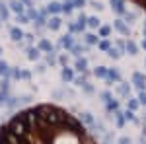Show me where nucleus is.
Returning <instances> with one entry per match:
<instances>
[{"label":"nucleus","instance_id":"20e7f679","mask_svg":"<svg viewBox=\"0 0 146 144\" xmlns=\"http://www.w3.org/2000/svg\"><path fill=\"white\" fill-rule=\"evenodd\" d=\"M72 45H74V37H72V35H64V37H60V41H58L56 47H58V49L62 47V49H68V51H70Z\"/></svg>","mask_w":146,"mask_h":144},{"label":"nucleus","instance_id":"3c124183","mask_svg":"<svg viewBox=\"0 0 146 144\" xmlns=\"http://www.w3.org/2000/svg\"><path fill=\"white\" fill-rule=\"evenodd\" d=\"M45 70H47V66H45V64H39V66H37V72H39V74H43Z\"/></svg>","mask_w":146,"mask_h":144},{"label":"nucleus","instance_id":"58836bf2","mask_svg":"<svg viewBox=\"0 0 146 144\" xmlns=\"http://www.w3.org/2000/svg\"><path fill=\"white\" fill-rule=\"evenodd\" d=\"M80 88L84 90V92H86V94H94V86H92V84H88V82H86V84H82V86H80Z\"/></svg>","mask_w":146,"mask_h":144},{"label":"nucleus","instance_id":"864d4df0","mask_svg":"<svg viewBox=\"0 0 146 144\" xmlns=\"http://www.w3.org/2000/svg\"><path fill=\"white\" fill-rule=\"evenodd\" d=\"M142 33H144V37H146V22H144V27H142Z\"/></svg>","mask_w":146,"mask_h":144},{"label":"nucleus","instance_id":"5701e85b","mask_svg":"<svg viewBox=\"0 0 146 144\" xmlns=\"http://www.w3.org/2000/svg\"><path fill=\"white\" fill-rule=\"evenodd\" d=\"M105 107H107V111H109V113H111V111H117V109H119V101L111 98L109 101H105Z\"/></svg>","mask_w":146,"mask_h":144},{"label":"nucleus","instance_id":"cd10ccee","mask_svg":"<svg viewBox=\"0 0 146 144\" xmlns=\"http://www.w3.org/2000/svg\"><path fill=\"white\" fill-rule=\"evenodd\" d=\"M8 16H10V10H8L4 4H0V18H2V22H6V20H8Z\"/></svg>","mask_w":146,"mask_h":144},{"label":"nucleus","instance_id":"c03bdc74","mask_svg":"<svg viewBox=\"0 0 146 144\" xmlns=\"http://www.w3.org/2000/svg\"><path fill=\"white\" fill-rule=\"evenodd\" d=\"M90 4H92V8H96V10H103V4H101V2H96V0H92Z\"/></svg>","mask_w":146,"mask_h":144},{"label":"nucleus","instance_id":"a18cd8bd","mask_svg":"<svg viewBox=\"0 0 146 144\" xmlns=\"http://www.w3.org/2000/svg\"><path fill=\"white\" fill-rule=\"evenodd\" d=\"M115 45H117V49H119L121 53H125V43L123 41H115Z\"/></svg>","mask_w":146,"mask_h":144},{"label":"nucleus","instance_id":"6e6d98bb","mask_svg":"<svg viewBox=\"0 0 146 144\" xmlns=\"http://www.w3.org/2000/svg\"><path fill=\"white\" fill-rule=\"evenodd\" d=\"M0 55H2V49H0Z\"/></svg>","mask_w":146,"mask_h":144},{"label":"nucleus","instance_id":"5fc2aeb1","mask_svg":"<svg viewBox=\"0 0 146 144\" xmlns=\"http://www.w3.org/2000/svg\"><path fill=\"white\" fill-rule=\"evenodd\" d=\"M103 144H111V142H107V140H105V142H103Z\"/></svg>","mask_w":146,"mask_h":144},{"label":"nucleus","instance_id":"de8ad7c7","mask_svg":"<svg viewBox=\"0 0 146 144\" xmlns=\"http://www.w3.org/2000/svg\"><path fill=\"white\" fill-rule=\"evenodd\" d=\"M23 39H25L27 43H31V41H33V35L31 33H23Z\"/></svg>","mask_w":146,"mask_h":144},{"label":"nucleus","instance_id":"a19ab883","mask_svg":"<svg viewBox=\"0 0 146 144\" xmlns=\"http://www.w3.org/2000/svg\"><path fill=\"white\" fill-rule=\"evenodd\" d=\"M113 96H111V92H101V101H109Z\"/></svg>","mask_w":146,"mask_h":144},{"label":"nucleus","instance_id":"49530a36","mask_svg":"<svg viewBox=\"0 0 146 144\" xmlns=\"http://www.w3.org/2000/svg\"><path fill=\"white\" fill-rule=\"evenodd\" d=\"M58 62H60V64H62V66H66L68 58H66V56H64V55H62V56H58Z\"/></svg>","mask_w":146,"mask_h":144},{"label":"nucleus","instance_id":"a878e982","mask_svg":"<svg viewBox=\"0 0 146 144\" xmlns=\"http://www.w3.org/2000/svg\"><path fill=\"white\" fill-rule=\"evenodd\" d=\"M107 55H109V58H115V60H117L123 53H121L119 49H115V47H109V49H107Z\"/></svg>","mask_w":146,"mask_h":144},{"label":"nucleus","instance_id":"aec40b11","mask_svg":"<svg viewBox=\"0 0 146 144\" xmlns=\"http://www.w3.org/2000/svg\"><path fill=\"white\" fill-rule=\"evenodd\" d=\"M47 12L53 14V16H56V14L60 12V2H51V4L47 6Z\"/></svg>","mask_w":146,"mask_h":144},{"label":"nucleus","instance_id":"1a4fd4ad","mask_svg":"<svg viewBox=\"0 0 146 144\" xmlns=\"http://www.w3.org/2000/svg\"><path fill=\"white\" fill-rule=\"evenodd\" d=\"M107 82H119L121 80V74H119V70L117 68H107Z\"/></svg>","mask_w":146,"mask_h":144},{"label":"nucleus","instance_id":"ea45409f","mask_svg":"<svg viewBox=\"0 0 146 144\" xmlns=\"http://www.w3.org/2000/svg\"><path fill=\"white\" fill-rule=\"evenodd\" d=\"M138 103L140 105H146V92L144 90H140V94H138Z\"/></svg>","mask_w":146,"mask_h":144},{"label":"nucleus","instance_id":"473e14b6","mask_svg":"<svg viewBox=\"0 0 146 144\" xmlns=\"http://www.w3.org/2000/svg\"><path fill=\"white\" fill-rule=\"evenodd\" d=\"M123 115H125V121H135V123H136V117H135V111L127 109V111H125V113H123Z\"/></svg>","mask_w":146,"mask_h":144},{"label":"nucleus","instance_id":"6ab92c4d","mask_svg":"<svg viewBox=\"0 0 146 144\" xmlns=\"http://www.w3.org/2000/svg\"><path fill=\"white\" fill-rule=\"evenodd\" d=\"M39 55H41V53H39L37 47H29V49H27V58H29V60H37Z\"/></svg>","mask_w":146,"mask_h":144},{"label":"nucleus","instance_id":"4468645a","mask_svg":"<svg viewBox=\"0 0 146 144\" xmlns=\"http://www.w3.org/2000/svg\"><path fill=\"white\" fill-rule=\"evenodd\" d=\"M72 10H74V4H72V0H64V2L60 4V12H64L66 16H70V14H72Z\"/></svg>","mask_w":146,"mask_h":144},{"label":"nucleus","instance_id":"72a5a7b5","mask_svg":"<svg viewBox=\"0 0 146 144\" xmlns=\"http://www.w3.org/2000/svg\"><path fill=\"white\" fill-rule=\"evenodd\" d=\"M98 47H100L101 51H105V53H107V49L111 47V43H109L107 39H103V41H98Z\"/></svg>","mask_w":146,"mask_h":144},{"label":"nucleus","instance_id":"f03ea898","mask_svg":"<svg viewBox=\"0 0 146 144\" xmlns=\"http://www.w3.org/2000/svg\"><path fill=\"white\" fill-rule=\"evenodd\" d=\"M113 27H115L121 35H125V37L131 35V27H129V23L125 22V20H115V22H113Z\"/></svg>","mask_w":146,"mask_h":144},{"label":"nucleus","instance_id":"6e6552de","mask_svg":"<svg viewBox=\"0 0 146 144\" xmlns=\"http://www.w3.org/2000/svg\"><path fill=\"white\" fill-rule=\"evenodd\" d=\"M10 37H12L14 43H20V41L23 39V31L20 29V27H12L10 29Z\"/></svg>","mask_w":146,"mask_h":144},{"label":"nucleus","instance_id":"2eb2a0df","mask_svg":"<svg viewBox=\"0 0 146 144\" xmlns=\"http://www.w3.org/2000/svg\"><path fill=\"white\" fill-rule=\"evenodd\" d=\"M10 10L16 12V14H23V4L20 0H12L10 2Z\"/></svg>","mask_w":146,"mask_h":144},{"label":"nucleus","instance_id":"c756f323","mask_svg":"<svg viewBox=\"0 0 146 144\" xmlns=\"http://www.w3.org/2000/svg\"><path fill=\"white\" fill-rule=\"evenodd\" d=\"M109 33H111L109 25H100V37H109Z\"/></svg>","mask_w":146,"mask_h":144},{"label":"nucleus","instance_id":"c9c22d12","mask_svg":"<svg viewBox=\"0 0 146 144\" xmlns=\"http://www.w3.org/2000/svg\"><path fill=\"white\" fill-rule=\"evenodd\" d=\"M8 101V92H4V90H0V107L4 105Z\"/></svg>","mask_w":146,"mask_h":144},{"label":"nucleus","instance_id":"bb28decb","mask_svg":"<svg viewBox=\"0 0 146 144\" xmlns=\"http://www.w3.org/2000/svg\"><path fill=\"white\" fill-rule=\"evenodd\" d=\"M86 25L92 27V29H96V27H100V20H98L96 16H90V18H88V22H86Z\"/></svg>","mask_w":146,"mask_h":144},{"label":"nucleus","instance_id":"f3484780","mask_svg":"<svg viewBox=\"0 0 146 144\" xmlns=\"http://www.w3.org/2000/svg\"><path fill=\"white\" fill-rule=\"evenodd\" d=\"M84 41H86V45L90 47V45H98V41H100V37L96 33H86L84 35Z\"/></svg>","mask_w":146,"mask_h":144},{"label":"nucleus","instance_id":"2f4dec72","mask_svg":"<svg viewBox=\"0 0 146 144\" xmlns=\"http://www.w3.org/2000/svg\"><path fill=\"white\" fill-rule=\"evenodd\" d=\"M16 22L18 23H31L29 18H27V14H18V16H16Z\"/></svg>","mask_w":146,"mask_h":144},{"label":"nucleus","instance_id":"e433bc0d","mask_svg":"<svg viewBox=\"0 0 146 144\" xmlns=\"http://www.w3.org/2000/svg\"><path fill=\"white\" fill-rule=\"evenodd\" d=\"M123 16H125V22H127V23H133V22H135V18H136V14H129V12H125Z\"/></svg>","mask_w":146,"mask_h":144},{"label":"nucleus","instance_id":"39448f33","mask_svg":"<svg viewBox=\"0 0 146 144\" xmlns=\"http://www.w3.org/2000/svg\"><path fill=\"white\" fill-rule=\"evenodd\" d=\"M109 2H111V8L117 12L119 16H123L125 12H127V8H125V0H109Z\"/></svg>","mask_w":146,"mask_h":144},{"label":"nucleus","instance_id":"c85d7f7f","mask_svg":"<svg viewBox=\"0 0 146 144\" xmlns=\"http://www.w3.org/2000/svg\"><path fill=\"white\" fill-rule=\"evenodd\" d=\"M127 105H129V109H131V111H136L140 103H138V100H133V98L129 96V101H127Z\"/></svg>","mask_w":146,"mask_h":144},{"label":"nucleus","instance_id":"393cba45","mask_svg":"<svg viewBox=\"0 0 146 144\" xmlns=\"http://www.w3.org/2000/svg\"><path fill=\"white\" fill-rule=\"evenodd\" d=\"M94 76H96V78H105V76H107V68H105V66H96Z\"/></svg>","mask_w":146,"mask_h":144},{"label":"nucleus","instance_id":"423d86ee","mask_svg":"<svg viewBox=\"0 0 146 144\" xmlns=\"http://www.w3.org/2000/svg\"><path fill=\"white\" fill-rule=\"evenodd\" d=\"M125 53H129V55H138V45H136L133 39H127V43H125Z\"/></svg>","mask_w":146,"mask_h":144},{"label":"nucleus","instance_id":"a211bd4d","mask_svg":"<svg viewBox=\"0 0 146 144\" xmlns=\"http://www.w3.org/2000/svg\"><path fill=\"white\" fill-rule=\"evenodd\" d=\"M0 76H2V78H8V76H10V66H8V62H6V60H0Z\"/></svg>","mask_w":146,"mask_h":144},{"label":"nucleus","instance_id":"7ed1b4c3","mask_svg":"<svg viewBox=\"0 0 146 144\" xmlns=\"http://www.w3.org/2000/svg\"><path fill=\"white\" fill-rule=\"evenodd\" d=\"M133 84H135V88H138V90H146V76L142 72H135V74H133Z\"/></svg>","mask_w":146,"mask_h":144},{"label":"nucleus","instance_id":"f704fd0d","mask_svg":"<svg viewBox=\"0 0 146 144\" xmlns=\"http://www.w3.org/2000/svg\"><path fill=\"white\" fill-rule=\"evenodd\" d=\"M37 14H39V12H37V10L33 8V6H31V8L27 10V18H29V22H33L35 18H37Z\"/></svg>","mask_w":146,"mask_h":144},{"label":"nucleus","instance_id":"f257e3e1","mask_svg":"<svg viewBox=\"0 0 146 144\" xmlns=\"http://www.w3.org/2000/svg\"><path fill=\"white\" fill-rule=\"evenodd\" d=\"M27 131V121H25V115H20V117H14L10 123V133H14L16 136H22L23 133Z\"/></svg>","mask_w":146,"mask_h":144},{"label":"nucleus","instance_id":"b1692460","mask_svg":"<svg viewBox=\"0 0 146 144\" xmlns=\"http://www.w3.org/2000/svg\"><path fill=\"white\" fill-rule=\"evenodd\" d=\"M113 113H115V123H117V127L121 129V127L125 125V115H123V113H121L119 109H117V111H113Z\"/></svg>","mask_w":146,"mask_h":144},{"label":"nucleus","instance_id":"4d7b16f0","mask_svg":"<svg viewBox=\"0 0 146 144\" xmlns=\"http://www.w3.org/2000/svg\"><path fill=\"white\" fill-rule=\"evenodd\" d=\"M0 22H2V20H0Z\"/></svg>","mask_w":146,"mask_h":144},{"label":"nucleus","instance_id":"8fccbe9b","mask_svg":"<svg viewBox=\"0 0 146 144\" xmlns=\"http://www.w3.org/2000/svg\"><path fill=\"white\" fill-rule=\"evenodd\" d=\"M119 144H131V138H129V136H123V138L119 140Z\"/></svg>","mask_w":146,"mask_h":144},{"label":"nucleus","instance_id":"37998d69","mask_svg":"<svg viewBox=\"0 0 146 144\" xmlns=\"http://www.w3.org/2000/svg\"><path fill=\"white\" fill-rule=\"evenodd\" d=\"M72 4H74V8H84L86 0H72Z\"/></svg>","mask_w":146,"mask_h":144},{"label":"nucleus","instance_id":"dca6fc26","mask_svg":"<svg viewBox=\"0 0 146 144\" xmlns=\"http://www.w3.org/2000/svg\"><path fill=\"white\" fill-rule=\"evenodd\" d=\"M74 68L78 70V72H86V68H88V60L86 58H76V64H74Z\"/></svg>","mask_w":146,"mask_h":144},{"label":"nucleus","instance_id":"09e8293b","mask_svg":"<svg viewBox=\"0 0 146 144\" xmlns=\"http://www.w3.org/2000/svg\"><path fill=\"white\" fill-rule=\"evenodd\" d=\"M20 2H22L23 6H27V8H31V6H33V2H31V0H20Z\"/></svg>","mask_w":146,"mask_h":144},{"label":"nucleus","instance_id":"412c9836","mask_svg":"<svg viewBox=\"0 0 146 144\" xmlns=\"http://www.w3.org/2000/svg\"><path fill=\"white\" fill-rule=\"evenodd\" d=\"M117 92H119L123 98H129V96H131V86H129V84H119Z\"/></svg>","mask_w":146,"mask_h":144},{"label":"nucleus","instance_id":"603ef678","mask_svg":"<svg viewBox=\"0 0 146 144\" xmlns=\"http://www.w3.org/2000/svg\"><path fill=\"white\" fill-rule=\"evenodd\" d=\"M142 49H144V51H146V37H144V39H142Z\"/></svg>","mask_w":146,"mask_h":144},{"label":"nucleus","instance_id":"79ce46f5","mask_svg":"<svg viewBox=\"0 0 146 144\" xmlns=\"http://www.w3.org/2000/svg\"><path fill=\"white\" fill-rule=\"evenodd\" d=\"M86 82H88V80H86V74H84V76H80V78H76V80H74V84H76V86H82V84H86Z\"/></svg>","mask_w":146,"mask_h":144},{"label":"nucleus","instance_id":"4c0bfd02","mask_svg":"<svg viewBox=\"0 0 146 144\" xmlns=\"http://www.w3.org/2000/svg\"><path fill=\"white\" fill-rule=\"evenodd\" d=\"M18 78H23V80H29V78H31V72H27V70H20V72H18Z\"/></svg>","mask_w":146,"mask_h":144},{"label":"nucleus","instance_id":"ddd939ff","mask_svg":"<svg viewBox=\"0 0 146 144\" xmlns=\"http://www.w3.org/2000/svg\"><path fill=\"white\" fill-rule=\"evenodd\" d=\"M86 51H88V45H84V47H82V45H72V47H70V53H72V55L74 56H80L82 55V53H86Z\"/></svg>","mask_w":146,"mask_h":144},{"label":"nucleus","instance_id":"9b49d317","mask_svg":"<svg viewBox=\"0 0 146 144\" xmlns=\"http://www.w3.org/2000/svg\"><path fill=\"white\" fill-rule=\"evenodd\" d=\"M60 78H62V82H72V80H74V72H72V68L64 66V68H62V72H60Z\"/></svg>","mask_w":146,"mask_h":144},{"label":"nucleus","instance_id":"4be33fe9","mask_svg":"<svg viewBox=\"0 0 146 144\" xmlns=\"http://www.w3.org/2000/svg\"><path fill=\"white\" fill-rule=\"evenodd\" d=\"M80 121H82V123H86V125H90V127L94 125V123H96V121H94V117H92V113H88V111L80 115Z\"/></svg>","mask_w":146,"mask_h":144},{"label":"nucleus","instance_id":"0eeeda50","mask_svg":"<svg viewBox=\"0 0 146 144\" xmlns=\"http://www.w3.org/2000/svg\"><path fill=\"white\" fill-rule=\"evenodd\" d=\"M60 25H62V22H60V18H58V16H53L51 20H47V27H49V29H53V31L60 29Z\"/></svg>","mask_w":146,"mask_h":144},{"label":"nucleus","instance_id":"f8f14e48","mask_svg":"<svg viewBox=\"0 0 146 144\" xmlns=\"http://www.w3.org/2000/svg\"><path fill=\"white\" fill-rule=\"evenodd\" d=\"M37 49H39V51H45V53H49V51H53L55 47H53V43H51L49 39H41V41H39V45H37Z\"/></svg>","mask_w":146,"mask_h":144},{"label":"nucleus","instance_id":"9d476101","mask_svg":"<svg viewBox=\"0 0 146 144\" xmlns=\"http://www.w3.org/2000/svg\"><path fill=\"white\" fill-rule=\"evenodd\" d=\"M86 22H88V16H86V14H80L76 23H74V25H76V31H84V29H86Z\"/></svg>","mask_w":146,"mask_h":144},{"label":"nucleus","instance_id":"13d9d810","mask_svg":"<svg viewBox=\"0 0 146 144\" xmlns=\"http://www.w3.org/2000/svg\"><path fill=\"white\" fill-rule=\"evenodd\" d=\"M144 62H146V60H144Z\"/></svg>","mask_w":146,"mask_h":144},{"label":"nucleus","instance_id":"7c9ffc66","mask_svg":"<svg viewBox=\"0 0 146 144\" xmlns=\"http://www.w3.org/2000/svg\"><path fill=\"white\" fill-rule=\"evenodd\" d=\"M47 64H56V56H55V49L53 51H49V55H47Z\"/></svg>","mask_w":146,"mask_h":144}]
</instances>
